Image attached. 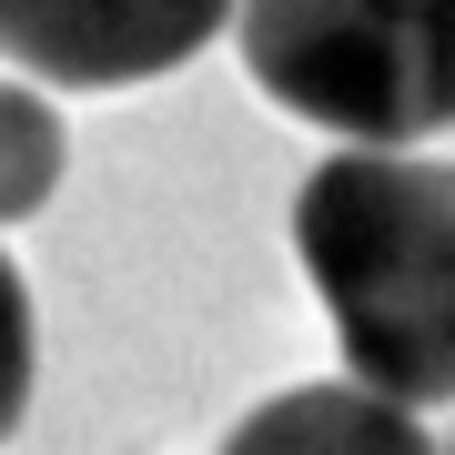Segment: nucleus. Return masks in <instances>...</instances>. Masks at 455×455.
I'll return each instance as SVG.
<instances>
[{
	"instance_id": "nucleus-1",
	"label": "nucleus",
	"mask_w": 455,
	"mask_h": 455,
	"mask_svg": "<svg viewBox=\"0 0 455 455\" xmlns=\"http://www.w3.org/2000/svg\"><path fill=\"white\" fill-rule=\"evenodd\" d=\"M293 253L334 314L364 395L445 405L455 395V163L425 152H334L293 193Z\"/></svg>"
},
{
	"instance_id": "nucleus-2",
	"label": "nucleus",
	"mask_w": 455,
	"mask_h": 455,
	"mask_svg": "<svg viewBox=\"0 0 455 455\" xmlns=\"http://www.w3.org/2000/svg\"><path fill=\"white\" fill-rule=\"evenodd\" d=\"M253 82L355 152H415L455 122V0H233Z\"/></svg>"
},
{
	"instance_id": "nucleus-3",
	"label": "nucleus",
	"mask_w": 455,
	"mask_h": 455,
	"mask_svg": "<svg viewBox=\"0 0 455 455\" xmlns=\"http://www.w3.org/2000/svg\"><path fill=\"white\" fill-rule=\"evenodd\" d=\"M233 20V0H0V61L61 92L163 82Z\"/></svg>"
},
{
	"instance_id": "nucleus-4",
	"label": "nucleus",
	"mask_w": 455,
	"mask_h": 455,
	"mask_svg": "<svg viewBox=\"0 0 455 455\" xmlns=\"http://www.w3.org/2000/svg\"><path fill=\"white\" fill-rule=\"evenodd\" d=\"M223 455H435L405 405L364 385H293L223 435Z\"/></svg>"
},
{
	"instance_id": "nucleus-5",
	"label": "nucleus",
	"mask_w": 455,
	"mask_h": 455,
	"mask_svg": "<svg viewBox=\"0 0 455 455\" xmlns=\"http://www.w3.org/2000/svg\"><path fill=\"white\" fill-rule=\"evenodd\" d=\"M71 163V132L31 82H0V223H31V212L61 193Z\"/></svg>"
},
{
	"instance_id": "nucleus-6",
	"label": "nucleus",
	"mask_w": 455,
	"mask_h": 455,
	"mask_svg": "<svg viewBox=\"0 0 455 455\" xmlns=\"http://www.w3.org/2000/svg\"><path fill=\"white\" fill-rule=\"evenodd\" d=\"M31 374H41V324H31V283L11 274V253H0V435L20 425L31 405Z\"/></svg>"
}]
</instances>
